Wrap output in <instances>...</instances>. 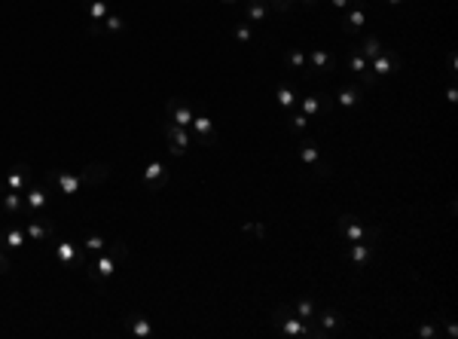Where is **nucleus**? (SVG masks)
Segmentation results:
<instances>
[{
  "label": "nucleus",
  "mask_w": 458,
  "mask_h": 339,
  "mask_svg": "<svg viewBox=\"0 0 458 339\" xmlns=\"http://www.w3.org/2000/svg\"><path fill=\"white\" fill-rule=\"evenodd\" d=\"M272 327L278 330L281 336H306V339H324V330L312 321H302L300 315H293V309L287 302H278L269 315Z\"/></svg>",
  "instance_id": "nucleus-1"
},
{
  "label": "nucleus",
  "mask_w": 458,
  "mask_h": 339,
  "mask_svg": "<svg viewBox=\"0 0 458 339\" xmlns=\"http://www.w3.org/2000/svg\"><path fill=\"white\" fill-rule=\"evenodd\" d=\"M129 254V248H125L123 242H114V248L110 251H101L95 254V260L92 263H86V278L92 281V285H104V281H110L119 269V260Z\"/></svg>",
  "instance_id": "nucleus-2"
},
{
  "label": "nucleus",
  "mask_w": 458,
  "mask_h": 339,
  "mask_svg": "<svg viewBox=\"0 0 458 339\" xmlns=\"http://www.w3.org/2000/svg\"><path fill=\"white\" fill-rule=\"evenodd\" d=\"M336 232L345 238V242H370L376 245L379 238H382V226H366L361 223L355 214H340V220H336Z\"/></svg>",
  "instance_id": "nucleus-3"
},
{
  "label": "nucleus",
  "mask_w": 458,
  "mask_h": 339,
  "mask_svg": "<svg viewBox=\"0 0 458 339\" xmlns=\"http://www.w3.org/2000/svg\"><path fill=\"white\" fill-rule=\"evenodd\" d=\"M297 156H300L302 165L312 168V172L318 174L321 181L333 178V165L321 159V147H318V141H315V138H302L300 141V144H297Z\"/></svg>",
  "instance_id": "nucleus-4"
},
{
  "label": "nucleus",
  "mask_w": 458,
  "mask_h": 339,
  "mask_svg": "<svg viewBox=\"0 0 458 339\" xmlns=\"http://www.w3.org/2000/svg\"><path fill=\"white\" fill-rule=\"evenodd\" d=\"M162 135H165L168 153H171L174 159L187 156V150L193 147V135H189V129H180V125H174L171 119H168V123H162Z\"/></svg>",
  "instance_id": "nucleus-5"
},
{
  "label": "nucleus",
  "mask_w": 458,
  "mask_h": 339,
  "mask_svg": "<svg viewBox=\"0 0 458 339\" xmlns=\"http://www.w3.org/2000/svg\"><path fill=\"white\" fill-rule=\"evenodd\" d=\"M345 68H348V74H351V76H357V83H361L364 89L379 86V76L373 74L370 61H366L364 55L357 52V46H351V49H348V59H345Z\"/></svg>",
  "instance_id": "nucleus-6"
},
{
  "label": "nucleus",
  "mask_w": 458,
  "mask_h": 339,
  "mask_svg": "<svg viewBox=\"0 0 458 339\" xmlns=\"http://www.w3.org/2000/svg\"><path fill=\"white\" fill-rule=\"evenodd\" d=\"M52 260L67 266V269H86V251H83V245H74V242H55Z\"/></svg>",
  "instance_id": "nucleus-7"
},
{
  "label": "nucleus",
  "mask_w": 458,
  "mask_h": 339,
  "mask_svg": "<svg viewBox=\"0 0 458 339\" xmlns=\"http://www.w3.org/2000/svg\"><path fill=\"white\" fill-rule=\"evenodd\" d=\"M364 25H366V3H364V0H355V3H351L348 10L342 12L340 28H342L345 37H357Z\"/></svg>",
  "instance_id": "nucleus-8"
},
{
  "label": "nucleus",
  "mask_w": 458,
  "mask_h": 339,
  "mask_svg": "<svg viewBox=\"0 0 458 339\" xmlns=\"http://www.w3.org/2000/svg\"><path fill=\"white\" fill-rule=\"evenodd\" d=\"M140 181H144L147 189H165L168 181H171V172H168V165L162 162L159 156H153L150 162H147L144 174H140Z\"/></svg>",
  "instance_id": "nucleus-9"
},
{
  "label": "nucleus",
  "mask_w": 458,
  "mask_h": 339,
  "mask_svg": "<svg viewBox=\"0 0 458 339\" xmlns=\"http://www.w3.org/2000/svg\"><path fill=\"white\" fill-rule=\"evenodd\" d=\"M370 68H373V74L382 80V76H394V74H400V68H404V61H400V55L394 52L391 46H385L382 52L376 55V59L370 61Z\"/></svg>",
  "instance_id": "nucleus-10"
},
{
  "label": "nucleus",
  "mask_w": 458,
  "mask_h": 339,
  "mask_svg": "<svg viewBox=\"0 0 458 339\" xmlns=\"http://www.w3.org/2000/svg\"><path fill=\"white\" fill-rule=\"evenodd\" d=\"M306 65H309V76H315V74L327 76V74H333L340 61H336V55L330 52V49H312V52L306 55Z\"/></svg>",
  "instance_id": "nucleus-11"
},
{
  "label": "nucleus",
  "mask_w": 458,
  "mask_h": 339,
  "mask_svg": "<svg viewBox=\"0 0 458 339\" xmlns=\"http://www.w3.org/2000/svg\"><path fill=\"white\" fill-rule=\"evenodd\" d=\"M165 113H168V119H171L174 125L189 129V123H193V116H196V107L187 101V98H168V101H165Z\"/></svg>",
  "instance_id": "nucleus-12"
},
{
  "label": "nucleus",
  "mask_w": 458,
  "mask_h": 339,
  "mask_svg": "<svg viewBox=\"0 0 458 339\" xmlns=\"http://www.w3.org/2000/svg\"><path fill=\"white\" fill-rule=\"evenodd\" d=\"M336 104H333V98L327 95V92H312V95H306V98H300V110L306 113V116H327L330 110H333Z\"/></svg>",
  "instance_id": "nucleus-13"
},
{
  "label": "nucleus",
  "mask_w": 458,
  "mask_h": 339,
  "mask_svg": "<svg viewBox=\"0 0 458 339\" xmlns=\"http://www.w3.org/2000/svg\"><path fill=\"white\" fill-rule=\"evenodd\" d=\"M31 165L28 162H16V165L6 172V178L0 181V189H19V193H25L28 183H31Z\"/></svg>",
  "instance_id": "nucleus-14"
},
{
  "label": "nucleus",
  "mask_w": 458,
  "mask_h": 339,
  "mask_svg": "<svg viewBox=\"0 0 458 339\" xmlns=\"http://www.w3.org/2000/svg\"><path fill=\"white\" fill-rule=\"evenodd\" d=\"M0 214L16 220V217H25V193L19 189H0Z\"/></svg>",
  "instance_id": "nucleus-15"
},
{
  "label": "nucleus",
  "mask_w": 458,
  "mask_h": 339,
  "mask_svg": "<svg viewBox=\"0 0 458 339\" xmlns=\"http://www.w3.org/2000/svg\"><path fill=\"white\" fill-rule=\"evenodd\" d=\"M333 104H340L342 110H355V107H361V104H366V89L361 86V83H351V86H342L340 92H336Z\"/></svg>",
  "instance_id": "nucleus-16"
},
{
  "label": "nucleus",
  "mask_w": 458,
  "mask_h": 339,
  "mask_svg": "<svg viewBox=\"0 0 458 339\" xmlns=\"http://www.w3.org/2000/svg\"><path fill=\"white\" fill-rule=\"evenodd\" d=\"M342 260H348L355 269H366V263L373 260V245L370 242H348L342 251Z\"/></svg>",
  "instance_id": "nucleus-17"
},
{
  "label": "nucleus",
  "mask_w": 458,
  "mask_h": 339,
  "mask_svg": "<svg viewBox=\"0 0 458 339\" xmlns=\"http://www.w3.org/2000/svg\"><path fill=\"white\" fill-rule=\"evenodd\" d=\"M46 205H49V189L43 187V183L25 189V217H37Z\"/></svg>",
  "instance_id": "nucleus-18"
},
{
  "label": "nucleus",
  "mask_w": 458,
  "mask_h": 339,
  "mask_svg": "<svg viewBox=\"0 0 458 339\" xmlns=\"http://www.w3.org/2000/svg\"><path fill=\"white\" fill-rule=\"evenodd\" d=\"M25 232H28V238L31 242H49V238L55 236V223L52 220H46V217H28V226H25Z\"/></svg>",
  "instance_id": "nucleus-19"
},
{
  "label": "nucleus",
  "mask_w": 458,
  "mask_h": 339,
  "mask_svg": "<svg viewBox=\"0 0 458 339\" xmlns=\"http://www.w3.org/2000/svg\"><path fill=\"white\" fill-rule=\"evenodd\" d=\"M189 135L202 144H214V119L208 113H196L193 123H189Z\"/></svg>",
  "instance_id": "nucleus-20"
},
{
  "label": "nucleus",
  "mask_w": 458,
  "mask_h": 339,
  "mask_svg": "<svg viewBox=\"0 0 458 339\" xmlns=\"http://www.w3.org/2000/svg\"><path fill=\"white\" fill-rule=\"evenodd\" d=\"M315 324L324 330V336H333V333H340V330L345 327V318H342V312H336V309H318Z\"/></svg>",
  "instance_id": "nucleus-21"
},
{
  "label": "nucleus",
  "mask_w": 458,
  "mask_h": 339,
  "mask_svg": "<svg viewBox=\"0 0 458 339\" xmlns=\"http://www.w3.org/2000/svg\"><path fill=\"white\" fill-rule=\"evenodd\" d=\"M25 238H28L25 226L10 223V226H3V229H0V248H6V251H19V248L25 245Z\"/></svg>",
  "instance_id": "nucleus-22"
},
{
  "label": "nucleus",
  "mask_w": 458,
  "mask_h": 339,
  "mask_svg": "<svg viewBox=\"0 0 458 339\" xmlns=\"http://www.w3.org/2000/svg\"><path fill=\"white\" fill-rule=\"evenodd\" d=\"M46 181H52L55 187H59L61 196H74L76 189L83 187V178H80V174H70V172H52V174H46Z\"/></svg>",
  "instance_id": "nucleus-23"
},
{
  "label": "nucleus",
  "mask_w": 458,
  "mask_h": 339,
  "mask_svg": "<svg viewBox=\"0 0 458 339\" xmlns=\"http://www.w3.org/2000/svg\"><path fill=\"white\" fill-rule=\"evenodd\" d=\"M269 19V0H244V22L263 25Z\"/></svg>",
  "instance_id": "nucleus-24"
},
{
  "label": "nucleus",
  "mask_w": 458,
  "mask_h": 339,
  "mask_svg": "<svg viewBox=\"0 0 458 339\" xmlns=\"http://www.w3.org/2000/svg\"><path fill=\"white\" fill-rule=\"evenodd\" d=\"M291 309H293V315H300L302 321H312L315 324V315H318V300H312V296H300V300H293L291 302Z\"/></svg>",
  "instance_id": "nucleus-25"
},
{
  "label": "nucleus",
  "mask_w": 458,
  "mask_h": 339,
  "mask_svg": "<svg viewBox=\"0 0 458 339\" xmlns=\"http://www.w3.org/2000/svg\"><path fill=\"white\" fill-rule=\"evenodd\" d=\"M284 68L297 70V74H302L309 80V65H306V52H302V49H287V52H284Z\"/></svg>",
  "instance_id": "nucleus-26"
},
{
  "label": "nucleus",
  "mask_w": 458,
  "mask_h": 339,
  "mask_svg": "<svg viewBox=\"0 0 458 339\" xmlns=\"http://www.w3.org/2000/svg\"><path fill=\"white\" fill-rule=\"evenodd\" d=\"M275 101H278L281 110H297L300 95H297V89H293V86H278V89H275Z\"/></svg>",
  "instance_id": "nucleus-27"
},
{
  "label": "nucleus",
  "mask_w": 458,
  "mask_h": 339,
  "mask_svg": "<svg viewBox=\"0 0 458 339\" xmlns=\"http://www.w3.org/2000/svg\"><path fill=\"white\" fill-rule=\"evenodd\" d=\"M382 49L385 46H382V40H379L376 34H366V37H361V43H357V52H361L366 61H373L379 52H382Z\"/></svg>",
  "instance_id": "nucleus-28"
},
{
  "label": "nucleus",
  "mask_w": 458,
  "mask_h": 339,
  "mask_svg": "<svg viewBox=\"0 0 458 339\" xmlns=\"http://www.w3.org/2000/svg\"><path fill=\"white\" fill-rule=\"evenodd\" d=\"M129 330H132V336H138V339L153 336V324H150V318H144V315H138V312L129 318Z\"/></svg>",
  "instance_id": "nucleus-29"
},
{
  "label": "nucleus",
  "mask_w": 458,
  "mask_h": 339,
  "mask_svg": "<svg viewBox=\"0 0 458 339\" xmlns=\"http://www.w3.org/2000/svg\"><path fill=\"white\" fill-rule=\"evenodd\" d=\"M86 12H89V22L92 25H101L104 19H107L110 6H107V0H86Z\"/></svg>",
  "instance_id": "nucleus-30"
},
{
  "label": "nucleus",
  "mask_w": 458,
  "mask_h": 339,
  "mask_svg": "<svg viewBox=\"0 0 458 339\" xmlns=\"http://www.w3.org/2000/svg\"><path fill=\"white\" fill-rule=\"evenodd\" d=\"M306 125H309V116L302 110H291V119H287V132H291L293 138H300L302 132H306Z\"/></svg>",
  "instance_id": "nucleus-31"
},
{
  "label": "nucleus",
  "mask_w": 458,
  "mask_h": 339,
  "mask_svg": "<svg viewBox=\"0 0 458 339\" xmlns=\"http://www.w3.org/2000/svg\"><path fill=\"white\" fill-rule=\"evenodd\" d=\"M101 28H104V34H123L129 25H125L123 16H116V12H107V19L101 22Z\"/></svg>",
  "instance_id": "nucleus-32"
},
{
  "label": "nucleus",
  "mask_w": 458,
  "mask_h": 339,
  "mask_svg": "<svg viewBox=\"0 0 458 339\" xmlns=\"http://www.w3.org/2000/svg\"><path fill=\"white\" fill-rule=\"evenodd\" d=\"M415 333H419L421 339H440V336H443V333H440V315H434L428 324H421Z\"/></svg>",
  "instance_id": "nucleus-33"
},
{
  "label": "nucleus",
  "mask_w": 458,
  "mask_h": 339,
  "mask_svg": "<svg viewBox=\"0 0 458 339\" xmlns=\"http://www.w3.org/2000/svg\"><path fill=\"white\" fill-rule=\"evenodd\" d=\"M83 251L92 254V257H95V254H101V251H104V236H98V232H89V236L83 238Z\"/></svg>",
  "instance_id": "nucleus-34"
},
{
  "label": "nucleus",
  "mask_w": 458,
  "mask_h": 339,
  "mask_svg": "<svg viewBox=\"0 0 458 339\" xmlns=\"http://www.w3.org/2000/svg\"><path fill=\"white\" fill-rule=\"evenodd\" d=\"M232 34H236L238 43H253V25H248V22L236 25V28H232Z\"/></svg>",
  "instance_id": "nucleus-35"
},
{
  "label": "nucleus",
  "mask_w": 458,
  "mask_h": 339,
  "mask_svg": "<svg viewBox=\"0 0 458 339\" xmlns=\"http://www.w3.org/2000/svg\"><path fill=\"white\" fill-rule=\"evenodd\" d=\"M293 3H297V0H269V10H275V12H281V16H284V12H291Z\"/></svg>",
  "instance_id": "nucleus-36"
},
{
  "label": "nucleus",
  "mask_w": 458,
  "mask_h": 339,
  "mask_svg": "<svg viewBox=\"0 0 458 339\" xmlns=\"http://www.w3.org/2000/svg\"><path fill=\"white\" fill-rule=\"evenodd\" d=\"M440 324L446 327V339H458V327H455V321L449 315H440Z\"/></svg>",
  "instance_id": "nucleus-37"
},
{
  "label": "nucleus",
  "mask_w": 458,
  "mask_h": 339,
  "mask_svg": "<svg viewBox=\"0 0 458 339\" xmlns=\"http://www.w3.org/2000/svg\"><path fill=\"white\" fill-rule=\"evenodd\" d=\"M0 272H3V275H10V272H12V263H10V257H6L3 251H0Z\"/></svg>",
  "instance_id": "nucleus-38"
},
{
  "label": "nucleus",
  "mask_w": 458,
  "mask_h": 339,
  "mask_svg": "<svg viewBox=\"0 0 458 339\" xmlns=\"http://www.w3.org/2000/svg\"><path fill=\"white\" fill-rule=\"evenodd\" d=\"M351 3H355V0H330V6H333V10H342V12L348 10Z\"/></svg>",
  "instance_id": "nucleus-39"
},
{
  "label": "nucleus",
  "mask_w": 458,
  "mask_h": 339,
  "mask_svg": "<svg viewBox=\"0 0 458 339\" xmlns=\"http://www.w3.org/2000/svg\"><path fill=\"white\" fill-rule=\"evenodd\" d=\"M446 101H449V104H455V101H458V89H455V83H449V89H446Z\"/></svg>",
  "instance_id": "nucleus-40"
},
{
  "label": "nucleus",
  "mask_w": 458,
  "mask_h": 339,
  "mask_svg": "<svg viewBox=\"0 0 458 339\" xmlns=\"http://www.w3.org/2000/svg\"><path fill=\"white\" fill-rule=\"evenodd\" d=\"M251 232H257V238H266V223H253Z\"/></svg>",
  "instance_id": "nucleus-41"
},
{
  "label": "nucleus",
  "mask_w": 458,
  "mask_h": 339,
  "mask_svg": "<svg viewBox=\"0 0 458 339\" xmlns=\"http://www.w3.org/2000/svg\"><path fill=\"white\" fill-rule=\"evenodd\" d=\"M300 3H302V6H309V10H312V6L318 3V0H300Z\"/></svg>",
  "instance_id": "nucleus-42"
},
{
  "label": "nucleus",
  "mask_w": 458,
  "mask_h": 339,
  "mask_svg": "<svg viewBox=\"0 0 458 339\" xmlns=\"http://www.w3.org/2000/svg\"><path fill=\"white\" fill-rule=\"evenodd\" d=\"M382 3H388V6H400L404 0H382Z\"/></svg>",
  "instance_id": "nucleus-43"
},
{
  "label": "nucleus",
  "mask_w": 458,
  "mask_h": 339,
  "mask_svg": "<svg viewBox=\"0 0 458 339\" xmlns=\"http://www.w3.org/2000/svg\"><path fill=\"white\" fill-rule=\"evenodd\" d=\"M220 3H227V6H232V3H238V0H220Z\"/></svg>",
  "instance_id": "nucleus-44"
}]
</instances>
